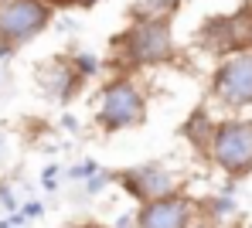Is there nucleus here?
Here are the masks:
<instances>
[{
  "mask_svg": "<svg viewBox=\"0 0 252 228\" xmlns=\"http://www.w3.org/2000/svg\"><path fill=\"white\" fill-rule=\"evenodd\" d=\"M177 55L170 17H140L116 38V58L126 68H154L167 65Z\"/></svg>",
  "mask_w": 252,
  "mask_h": 228,
  "instance_id": "nucleus-1",
  "label": "nucleus"
},
{
  "mask_svg": "<svg viewBox=\"0 0 252 228\" xmlns=\"http://www.w3.org/2000/svg\"><path fill=\"white\" fill-rule=\"evenodd\" d=\"M95 123L106 133H120V130H133L147 123V92L140 89L133 75H116L102 86Z\"/></svg>",
  "mask_w": 252,
  "mask_h": 228,
  "instance_id": "nucleus-2",
  "label": "nucleus"
},
{
  "mask_svg": "<svg viewBox=\"0 0 252 228\" xmlns=\"http://www.w3.org/2000/svg\"><path fill=\"white\" fill-rule=\"evenodd\" d=\"M208 153L225 174H232V177L249 174L252 171V123L249 119H225V123H215Z\"/></svg>",
  "mask_w": 252,
  "mask_h": 228,
  "instance_id": "nucleus-3",
  "label": "nucleus"
},
{
  "mask_svg": "<svg viewBox=\"0 0 252 228\" xmlns=\"http://www.w3.org/2000/svg\"><path fill=\"white\" fill-rule=\"evenodd\" d=\"M55 10L41 0H0V45L21 48L51 24Z\"/></svg>",
  "mask_w": 252,
  "mask_h": 228,
  "instance_id": "nucleus-4",
  "label": "nucleus"
},
{
  "mask_svg": "<svg viewBox=\"0 0 252 228\" xmlns=\"http://www.w3.org/2000/svg\"><path fill=\"white\" fill-rule=\"evenodd\" d=\"M211 92L218 102H225L232 109L252 106V48L232 51L221 58V65L211 75Z\"/></svg>",
  "mask_w": 252,
  "mask_h": 228,
  "instance_id": "nucleus-5",
  "label": "nucleus"
},
{
  "mask_svg": "<svg viewBox=\"0 0 252 228\" xmlns=\"http://www.w3.org/2000/svg\"><path fill=\"white\" fill-rule=\"evenodd\" d=\"M194 225V201L181 191L167 198L147 201L133 211V228H191Z\"/></svg>",
  "mask_w": 252,
  "mask_h": 228,
  "instance_id": "nucleus-6",
  "label": "nucleus"
},
{
  "mask_svg": "<svg viewBox=\"0 0 252 228\" xmlns=\"http://www.w3.org/2000/svg\"><path fill=\"white\" fill-rule=\"evenodd\" d=\"M116 184L123 187L126 194L136 201V204H147V201H157V198H167L177 191V181L167 167H157V164H147V167H133V171H120Z\"/></svg>",
  "mask_w": 252,
  "mask_h": 228,
  "instance_id": "nucleus-7",
  "label": "nucleus"
},
{
  "mask_svg": "<svg viewBox=\"0 0 252 228\" xmlns=\"http://www.w3.org/2000/svg\"><path fill=\"white\" fill-rule=\"evenodd\" d=\"M38 86H41L51 99H58V102H72L75 92L82 89L85 82L75 75L72 58H51V61H44L41 68H38Z\"/></svg>",
  "mask_w": 252,
  "mask_h": 228,
  "instance_id": "nucleus-8",
  "label": "nucleus"
},
{
  "mask_svg": "<svg viewBox=\"0 0 252 228\" xmlns=\"http://www.w3.org/2000/svg\"><path fill=\"white\" fill-rule=\"evenodd\" d=\"M239 17H215L205 24V31H201V38H205V45L211 51H221V55H232V48L239 41Z\"/></svg>",
  "mask_w": 252,
  "mask_h": 228,
  "instance_id": "nucleus-9",
  "label": "nucleus"
},
{
  "mask_svg": "<svg viewBox=\"0 0 252 228\" xmlns=\"http://www.w3.org/2000/svg\"><path fill=\"white\" fill-rule=\"evenodd\" d=\"M211 130H215V123H211V119H205V113H194V116L184 123V137L191 140V143H198L201 150H208Z\"/></svg>",
  "mask_w": 252,
  "mask_h": 228,
  "instance_id": "nucleus-10",
  "label": "nucleus"
},
{
  "mask_svg": "<svg viewBox=\"0 0 252 228\" xmlns=\"http://www.w3.org/2000/svg\"><path fill=\"white\" fill-rule=\"evenodd\" d=\"M72 68H75V75L89 82V79H95L99 75V68H102V61L92 55V51H79V55H72Z\"/></svg>",
  "mask_w": 252,
  "mask_h": 228,
  "instance_id": "nucleus-11",
  "label": "nucleus"
},
{
  "mask_svg": "<svg viewBox=\"0 0 252 228\" xmlns=\"http://www.w3.org/2000/svg\"><path fill=\"white\" fill-rule=\"evenodd\" d=\"M205 208H208L215 218H225V215H232V211H235V201H232V198H211Z\"/></svg>",
  "mask_w": 252,
  "mask_h": 228,
  "instance_id": "nucleus-12",
  "label": "nucleus"
},
{
  "mask_svg": "<svg viewBox=\"0 0 252 228\" xmlns=\"http://www.w3.org/2000/svg\"><path fill=\"white\" fill-rule=\"evenodd\" d=\"M95 174H99V164H95V160L75 164V167L68 171V177H72V181H89V177H95Z\"/></svg>",
  "mask_w": 252,
  "mask_h": 228,
  "instance_id": "nucleus-13",
  "label": "nucleus"
},
{
  "mask_svg": "<svg viewBox=\"0 0 252 228\" xmlns=\"http://www.w3.org/2000/svg\"><path fill=\"white\" fill-rule=\"evenodd\" d=\"M109 181H113V174H102V171H99L95 177H89V181H85V194H99Z\"/></svg>",
  "mask_w": 252,
  "mask_h": 228,
  "instance_id": "nucleus-14",
  "label": "nucleus"
},
{
  "mask_svg": "<svg viewBox=\"0 0 252 228\" xmlns=\"http://www.w3.org/2000/svg\"><path fill=\"white\" fill-rule=\"evenodd\" d=\"M17 215H21V218H41L44 204H38V201H34V204H24V208H17Z\"/></svg>",
  "mask_w": 252,
  "mask_h": 228,
  "instance_id": "nucleus-15",
  "label": "nucleus"
},
{
  "mask_svg": "<svg viewBox=\"0 0 252 228\" xmlns=\"http://www.w3.org/2000/svg\"><path fill=\"white\" fill-rule=\"evenodd\" d=\"M55 174H58V167H48V171H44V177H41V184L48 187V191H55V187H58V181H55Z\"/></svg>",
  "mask_w": 252,
  "mask_h": 228,
  "instance_id": "nucleus-16",
  "label": "nucleus"
},
{
  "mask_svg": "<svg viewBox=\"0 0 252 228\" xmlns=\"http://www.w3.org/2000/svg\"><path fill=\"white\" fill-rule=\"evenodd\" d=\"M62 126H65L68 133H75V130H79V123H75V116H62Z\"/></svg>",
  "mask_w": 252,
  "mask_h": 228,
  "instance_id": "nucleus-17",
  "label": "nucleus"
},
{
  "mask_svg": "<svg viewBox=\"0 0 252 228\" xmlns=\"http://www.w3.org/2000/svg\"><path fill=\"white\" fill-rule=\"evenodd\" d=\"M41 3H48L51 10H55V7H75V0H41Z\"/></svg>",
  "mask_w": 252,
  "mask_h": 228,
  "instance_id": "nucleus-18",
  "label": "nucleus"
},
{
  "mask_svg": "<svg viewBox=\"0 0 252 228\" xmlns=\"http://www.w3.org/2000/svg\"><path fill=\"white\" fill-rule=\"evenodd\" d=\"M99 0H75V7H82V10H89V7H95Z\"/></svg>",
  "mask_w": 252,
  "mask_h": 228,
  "instance_id": "nucleus-19",
  "label": "nucleus"
},
{
  "mask_svg": "<svg viewBox=\"0 0 252 228\" xmlns=\"http://www.w3.org/2000/svg\"><path fill=\"white\" fill-rule=\"evenodd\" d=\"M249 41H252V17H249Z\"/></svg>",
  "mask_w": 252,
  "mask_h": 228,
  "instance_id": "nucleus-20",
  "label": "nucleus"
},
{
  "mask_svg": "<svg viewBox=\"0 0 252 228\" xmlns=\"http://www.w3.org/2000/svg\"><path fill=\"white\" fill-rule=\"evenodd\" d=\"M191 228H208V225H191Z\"/></svg>",
  "mask_w": 252,
  "mask_h": 228,
  "instance_id": "nucleus-21",
  "label": "nucleus"
}]
</instances>
